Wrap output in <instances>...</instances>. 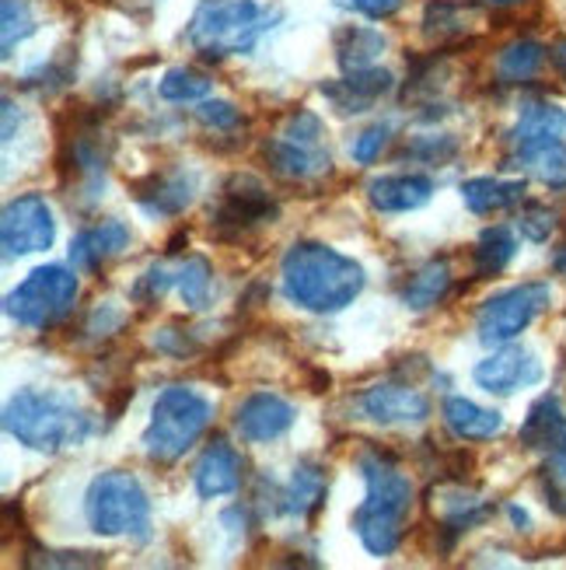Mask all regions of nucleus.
Listing matches in <instances>:
<instances>
[{
  "mask_svg": "<svg viewBox=\"0 0 566 570\" xmlns=\"http://www.w3.org/2000/svg\"><path fill=\"white\" fill-rule=\"evenodd\" d=\"M155 346L161 354H171V357H186L192 351V343L182 330H161V336H155Z\"/></svg>",
  "mask_w": 566,
  "mask_h": 570,
  "instance_id": "37998d69",
  "label": "nucleus"
},
{
  "mask_svg": "<svg viewBox=\"0 0 566 570\" xmlns=\"http://www.w3.org/2000/svg\"><path fill=\"white\" fill-rule=\"evenodd\" d=\"M214 420V403L203 392L171 385L151 406V424L143 431V452L158 465L179 462Z\"/></svg>",
  "mask_w": 566,
  "mask_h": 570,
  "instance_id": "39448f33",
  "label": "nucleus"
},
{
  "mask_svg": "<svg viewBox=\"0 0 566 570\" xmlns=\"http://www.w3.org/2000/svg\"><path fill=\"white\" fill-rule=\"evenodd\" d=\"M130 238L133 235L122 220H116V217L98 220V225L85 228L78 238L70 242V263H73V269H85V274L102 269L109 259H116L122 249H127Z\"/></svg>",
  "mask_w": 566,
  "mask_h": 570,
  "instance_id": "6ab92c4d",
  "label": "nucleus"
},
{
  "mask_svg": "<svg viewBox=\"0 0 566 570\" xmlns=\"http://www.w3.org/2000/svg\"><path fill=\"white\" fill-rule=\"evenodd\" d=\"M4 431L24 449L57 455L85 444L91 434V416L63 392L24 389L14 392L4 406Z\"/></svg>",
  "mask_w": 566,
  "mask_h": 570,
  "instance_id": "7ed1b4c3",
  "label": "nucleus"
},
{
  "mask_svg": "<svg viewBox=\"0 0 566 570\" xmlns=\"http://www.w3.org/2000/svg\"><path fill=\"white\" fill-rule=\"evenodd\" d=\"M274 18L277 14L262 11L256 0H200L182 39L203 60L241 57L252 53Z\"/></svg>",
  "mask_w": 566,
  "mask_h": 570,
  "instance_id": "20e7f679",
  "label": "nucleus"
},
{
  "mask_svg": "<svg viewBox=\"0 0 566 570\" xmlns=\"http://www.w3.org/2000/svg\"><path fill=\"white\" fill-rule=\"evenodd\" d=\"M518 232L535 242V245H543L549 242V235L556 232V214L546 207V204H525L522 214H518Z\"/></svg>",
  "mask_w": 566,
  "mask_h": 570,
  "instance_id": "72a5a7b5",
  "label": "nucleus"
},
{
  "mask_svg": "<svg viewBox=\"0 0 566 570\" xmlns=\"http://www.w3.org/2000/svg\"><path fill=\"white\" fill-rule=\"evenodd\" d=\"M388 140H391V127H388V122H375V127H367V130L354 140L350 158H354L357 165H375V161L381 158V151L388 147Z\"/></svg>",
  "mask_w": 566,
  "mask_h": 570,
  "instance_id": "e433bc0d",
  "label": "nucleus"
},
{
  "mask_svg": "<svg viewBox=\"0 0 566 570\" xmlns=\"http://www.w3.org/2000/svg\"><path fill=\"white\" fill-rule=\"evenodd\" d=\"M214 88V81L200 70H189V67H171L165 78L158 81V95L165 102H200L207 98Z\"/></svg>",
  "mask_w": 566,
  "mask_h": 570,
  "instance_id": "7c9ffc66",
  "label": "nucleus"
},
{
  "mask_svg": "<svg viewBox=\"0 0 566 570\" xmlns=\"http://www.w3.org/2000/svg\"><path fill=\"white\" fill-rule=\"evenodd\" d=\"M543 493L556 514H566V452L553 455V462L543 469Z\"/></svg>",
  "mask_w": 566,
  "mask_h": 570,
  "instance_id": "4c0bfd02",
  "label": "nucleus"
},
{
  "mask_svg": "<svg viewBox=\"0 0 566 570\" xmlns=\"http://www.w3.org/2000/svg\"><path fill=\"white\" fill-rule=\"evenodd\" d=\"M262 158L269 171L287 183H315V179H326L332 171V158L322 144H298L280 134L262 144Z\"/></svg>",
  "mask_w": 566,
  "mask_h": 570,
  "instance_id": "4468645a",
  "label": "nucleus"
},
{
  "mask_svg": "<svg viewBox=\"0 0 566 570\" xmlns=\"http://www.w3.org/2000/svg\"><path fill=\"white\" fill-rule=\"evenodd\" d=\"M4 57H11L14 49L36 32V14L29 8V0H4Z\"/></svg>",
  "mask_w": 566,
  "mask_h": 570,
  "instance_id": "473e14b6",
  "label": "nucleus"
},
{
  "mask_svg": "<svg viewBox=\"0 0 566 570\" xmlns=\"http://www.w3.org/2000/svg\"><path fill=\"white\" fill-rule=\"evenodd\" d=\"M332 46L342 70H364L375 67V60L388 49V39L378 29H371V24H347V29L336 32Z\"/></svg>",
  "mask_w": 566,
  "mask_h": 570,
  "instance_id": "a878e982",
  "label": "nucleus"
},
{
  "mask_svg": "<svg viewBox=\"0 0 566 570\" xmlns=\"http://www.w3.org/2000/svg\"><path fill=\"white\" fill-rule=\"evenodd\" d=\"M553 63H556V70H559V78L566 81V39H559V42L553 46Z\"/></svg>",
  "mask_w": 566,
  "mask_h": 570,
  "instance_id": "c03bdc74",
  "label": "nucleus"
},
{
  "mask_svg": "<svg viewBox=\"0 0 566 570\" xmlns=\"http://www.w3.org/2000/svg\"><path fill=\"white\" fill-rule=\"evenodd\" d=\"M360 410L375 424H424L430 416V400L406 382H381L364 389Z\"/></svg>",
  "mask_w": 566,
  "mask_h": 570,
  "instance_id": "ddd939ff",
  "label": "nucleus"
},
{
  "mask_svg": "<svg viewBox=\"0 0 566 570\" xmlns=\"http://www.w3.org/2000/svg\"><path fill=\"white\" fill-rule=\"evenodd\" d=\"M280 214L277 200L256 176H231L220 186V200L210 210L214 228L225 235H245Z\"/></svg>",
  "mask_w": 566,
  "mask_h": 570,
  "instance_id": "9d476101",
  "label": "nucleus"
},
{
  "mask_svg": "<svg viewBox=\"0 0 566 570\" xmlns=\"http://www.w3.org/2000/svg\"><path fill=\"white\" fill-rule=\"evenodd\" d=\"M326 490H329V476L322 465L315 462H301L294 469L290 483L280 490L277 508L290 518H311L318 508L326 504Z\"/></svg>",
  "mask_w": 566,
  "mask_h": 570,
  "instance_id": "b1692460",
  "label": "nucleus"
},
{
  "mask_svg": "<svg viewBox=\"0 0 566 570\" xmlns=\"http://www.w3.org/2000/svg\"><path fill=\"white\" fill-rule=\"evenodd\" d=\"M133 200L155 217H176L192 204V193H196V176L186 168H161L143 176L130 186Z\"/></svg>",
  "mask_w": 566,
  "mask_h": 570,
  "instance_id": "dca6fc26",
  "label": "nucleus"
},
{
  "mask_svg": "<svg viewBox=\"0 0 566 570\" xmlns=\"http://www.w3.org/2000/svg\"><path fill=\"white\" fill-rule=\"evenodd\" d=\"M78 291L81 284L73 277V269L57 266V263L39 266L4 297V312L24 330H49L73 312Z\"/></svg>",
  "mask_w": 566,
  "mask_h": 570,
  "instance_id": "0eeeda50",
  "label": "nucleus"
},
{
  "mask_svg": "<svg viewBox=\"0 0 566 570\" xmlns=\"http://www.w3.org/2000/svg\"><path fill=\"white\" fill-rule=\"evenodd\" d=\"M57 238V220L49 210L46 196L39 193H21L4 207L0 217V242H4V256H32L46 253Z\"/></svg>",
  "mask_w": 566,
  "mask_h": 570,
  "instance_id": "1a4fd4ad",
  "label": "nucleus"
},
{
  "mask_svg": "<svg viewBox=\"0 0 566 570\" xmlns=\"http://www.w3.org/2000/svg\"><path fill=\"white\" fill-rule=\"evenodd\" d=\"M543 63H546V46L535 39H518L500 53L497 73L504 85H522V81H532L535 73L543 70Z\"/></svg>",
  "mask_w": 566,
  "mask_h": 570,
  "instance_id": "c756f323",
  "label": "nucleus"
},
{
  "mask_svg": "<svg viewBox=\"0 0 566 570\" xmlns=\"http://www.w3.org/2000/svg\"><path fill=\"white\" fill-rule=\"evenodd\" d=\"M549 302H553V287L546 281H528V284L507 287L494 297H486L479 308V318H476L479 343H486V346L514 343L538 315L549 308Z\"/></svg>",
  "mask_w": 566,
  "mask_h": 570,
  "instance_id": "6e6552de",
  "label": "nucleus"
},
{
  "mask_svg": "<svg viewBox=\"0 0 566 570\" xmlns=\"http://www.w3.org/2000/svg\"><path fill=\"white\" fill-rule=\"evenodd\" d=\"M88 525L98 535H130L137 542L151 539V501L133 473L109 469L88 483L85 493Z\"/></svg>",
  "mask_w": 566,
  "mask_h": 570,
  "instance_id": "423d86ee",
  "label": "nucleus"
},
{
  "mask_svg": "<svg viewBox=\"0 0 566 570\" xmlns=\"http://www.w3.org/2000/svg\"><path fill=\"white\" fill-rule=\"evenodd\" d=\"M566 137V109L553 102H528L510 130V147L518 161H528L535 155L549 151Z\"/></svg>",
  "mask_w": 566,
  "mask_h": 570,
  "instance_id": "2eb2a0df",
  "label": "nucleus"
},
{
  "mask_svg": "<svg viewBox=\"0 0 566 570\" xmlns=\"http://www.w3.org/2000/svg\"><path fill=\"white\" fill-rule=\"evenodd\" d=\"M510 518H514V525H522V529H528V514H525L522 508H510Z\"/></svg>",
  "mask_w": 566,
  "mask_h": 570,
  "instance_id": "a18cd8bd",
  "label": "nucleus"
},
{
  "mask_svg": "<svg viewBox=\"0 0 566 570\" xmlns=\"http://www.w3.org/2000/svg\"><path fill=\"white\" fill-rule=\"evenodd\" d=\"M339 8H350L364 18H371V21H385L391 14H399L406 0H336Z\"/></svg>",
  "mask_w": 566,
  "mask_h": 570,
  "instance_id": "a19ab883",
  "label": "nucleus"
},
{
  "mask_svg": "<svg viewBox=\"0 0 566 570\" xmlns=\"http://www.w3.org/2000/svg\"><path fill=\"white\" fill-rule=\"evenodd\" d=\"M357 469L364 476V504L354 511V532L371 557H391L399 550L406 518L413 508V480L399 469V462L367 449L357 455Z\"/></svg>",
  "mask_w": 566,
  "mask_h": 570,
  "instance_id": "f03ea898",
  "label": "nucleus"
},
{
  "mask_svg": "<svg viewBox=\"0 0 566 570\" xmlns=\"http://www.w3.org/2000/svg\"><path fill=\"white\" fill-rule=\"evenodd\" d=\"M122 322H127V312L116 308V305H102V308L91 315V326L88 330L91 333H102V336H112L122 326Z\"/></svg>",
  "mask_w": 566,
  "mask_h": 570,
  "instance_id": "79ce46f5",
  "label": "nucleus"
},
{
  "mask_svg": "<svg viewBox=\"0 0 566 570\" xmlns=\"http://www.w3.org/2000/svg\"><path fill=\"white\" fill-rule=\"evenodd\" d=\"M294 420H298V410H294L284 395L252 392L249 400L235 410V431L249 444H269L284 438L294 428Z\"/></svg>",
  "mask_w": 566,
  "mask_h": 570,
  "instance_id": "f8f14e48",
  "label": "nucleus"
},
{
  "mask_svg": "<svg viewBox=\"0 0 566 570\" xmlns=\"http://www.w3.org/2000/svg\"><path fill=\"white\" fill-rule=\"evenodd\" d=\"M514 253H518V242H514L510 228L504 225H494L486 228L476 242L473 249V259H476V277L486 281V277H497L507 269V263L514 259Z\"/></svg>",
  "mask_w": 566,
  "mask_h": 570,
  "instance_id": "c85d7f7f",
  "label": "nucleus"
},
{
  "mask_svg": "<svg viewBox=\"0 0 566 570\" xmlns=\"http://www.w3.org/2000/svg\"><path fill=\"white\" fill-rule=\"evenodd\" d=\"M322 91L332 109L342 116H354V112H367L381 95L391 91V73L385 67H364V70H347V78L339 81H326Z\"/></svg>",
  "mask_w": 566,
  "mask_h": 570,
  "instance_id": "a211bd4d",
  "label": "nucleus"
},
{
  "mask_svg": "<svg viewBox=\"0 0 566 570\" xmlns=\"http://www.w3.org/2000/svg\"><path fill=\"white\" fill-rule=\"evenodd\" d=\"M458 144L451 137H420L413 147H406V155L413 158H427V161H448L455 158Z\"/></svg>",
  "mask_w": 566,
  "mask_h": 570,
  "instance_id": "ea45409f",
  "label": "nucleus"
},
{
  "mask_svg": "<svg viewBox=\"0 0 566 570\" xmlns=\"http://www.w3.org/2000/svg\"><path fill=\"white\" fill-rule=\"evenodd\" d=\"M430 508L437 514V529H445V532H465V529H473L479 525L483 518L489 514V508L476 498L473 490H465L461 480H451V483H440L430 490Z\"/></svg>",
  "mask_w": 566,
  "mask_h": 570,
  "instance_id": "4be33fe9",
  "label": "nucleus"
},
{
  "mask_svg": "<svg viewBox=\"0 0 566 570\" xmlns=\"http://www.w3.org/2000/svg\"><path fill=\"white\" fill-rule=\"evenodd\" d=\"M451 281L455 277H451L448 259H430V263H424L406 281V287H403V305L413 308V312H427V308L445 302L448 291H451Z\"/></svg>",
  "mask_w": 566,
  "mask_h": 570,
  "instance_id": "bb28decb",
  "label": "nucleus"
},
{
  "mask_svg": "<svg viewBox=\"0 0 566 570\" xmlns=\"http://www.w3.org/2000/svg\"><path fill=\"white\" fill-rule=\"evenodd\" d=\"M196 119H200L207 130H217V134H231L241 127V112L231 102H225V98H214V102L207 98V102H200L196 106Z\"/></svg>",
  "mask_w": 566,
  "mask_h": 570,
  "instance_id": "f704fd0d",
  "label": "nucleus"
},
{
  "mask_svg": "<svg viewBox=\"0 0 566 570\" xmlns=\"http://www.w3.org/2000/svg\"><path fill=\"white\" fill-rule=\"evenodd\" d=\"M171 287V277L165 274L161 266H151L147 274L133 284V302H140V305H158L161 297H165V291Z\"/></svg>",
  "mask_w": 566,
  "mask_h": 570,
  "instance_id": "58836bf2",
  "label": "nucleus"
},
{
  "mask_svg": "<svg viewBox=\"0 0 566 570\" xmlns=\"http://www.w3.org/2000/svg\"><path fill=\"white\" fill-rule=\"evenodd\" d=\"M525 179H494V176H476L461 183V200L473 214H500L525 200Z\"/></svg>",
  "mask_w": 566,
  "mask_h": 570,
  "instance_id": "393cba45",
  "label": "nucleus"
},
{
  "mask_svg": "<svg viewBox=\"0 0 566 570\" xmlns=\"http://www.w3.org/2000/svg\"><path fill=\"white\" fill-rule=\"evenodd\" d=\"M176 284H179L182 302H186L189 308L200 312V308H207V305H210L214 269H210V263H207L203 256H189V259L182 263V269H179Z\"/></svg>",
  "mask_w": 566,
  "mask_h": 570,
  "instance_id": "2f4dec72",
  "label": "nucleus"
},
{
  "mask_svg": "<svg viewBox=\"0 0 566 570\" xmlns=\"http://www.w3.org/2000/svg\"><path fill=\"white\" fill-rule=\"evenodd\" d=\"M518 438L532 452H546V455L566 452V413L556 395H543V400L532 403Z\"/></svg>",
  "mask_w": 566,
  "mask_h": 570,
  "instance_id": "412c9836",
  "label": "nucleus"
},
{
  "mask_svg": "<svg viewBox=\"0 0 566 570\" xmlns=\"http://www.w3.org/2000/svg\"><path fill=\"white\" fill-rule=\"evenodd\" d=\"M473 379L489 395H510V392H518L525 385L543 382V364H538V357L532 351H525V346L504 343L500 351H494V354L476 364Z\"/></svg>",
  "mask_w": 566,
  "mask_h": 570,
  "instance_id": "9b49d317",
  "label": "nucleus"
},
{
  "mask_svg": "<svg viewBox=\"0 0 566 570\" xmlns=\"http://www.w3.org/2000/svg\"><path fill=\"white\" fill-rule=\"evenodd\" d=\"M280 277H284V294L290 302L315 315L342 312L347 305H354V297L367 284L360 263H354L350 256L336 253L332 245L322 242L290 245L280 263Z\"/></svg>",
  "mask_w": 566,
  "mask_h": 570,
  "instance_id": "f257e3e1",
  "label": "nucleus"
},
{
  "mask_svg": "<svg viewBox=\"0 0 566 570\" xmlns=\"http://www.w3.org/2000/svg\"><path fill=\"white\" fill-rule=\"evenodd\" d=\"M434 179L430 176H381L367 183V204L378 214H409L430 204Z\"/></svg>",
  "mask_w": 566,
  "mask_h": 570,
  "instance_id": "aec40b11",
  "label": "nucleus"
},
{
  "mask_svg": "<svg viewBox=\"0 0 566 570\" xmlns=\"http://www.w3.org/2000/svg\"><path fill=\"white\" fill-rule=\"evenodd\" d=\"M473 8L455 4V0H430L424 8V36L430 42H455L469 36Z\"/></svg>",
  "mask_w": 566,
  "mask_h": 570,
  "instance_id": "cd10ccee",
  "label": "nucleus"
},
{
  "mask_svg": "<svg viewBox=\"0 0 566 570\" xmlns=\"http://www.w3.org/2000/svg\"><path fill=\"white\" fill-rule=\"evenodd\" d=\"M525 165H532L535 176L543 179L549 189H566V147L563 144H556V147H549V151L528 158Z\"/></svg>",
  "mask_w": 566,
  "mask_h": 570,
  "instance_id": "c9c22d12",
  "label": "nucleus"
},
{
  "mask_svg": "<svg viewBox=\"0 0 566 570\" xmlns=\"http://www.w3.org/2000/svg\"><path fill=\"white\" fill-rule=\"evenodd\" d=\"M192 483L203 501H217L235 493L241 487V455L235 452V444H228L225 438H214L192 469Z\"/></svg>",
  "mask_w": 566,
  "mask_h": 570,
  "instance_id": "f3484780",
  "label": "nucleus"
},
{
  "mask_svg": "<svg viewBox=\"0 0 566 570\" xmlns=\"http://www.w3.org/2000/svg\"><path fill=\"white\" fill-rule=\"evenodd\" d=\"M489 4H500V8H510V4H522V0H489Z\"/></svg>",
  "mask_w": 566,
  "mask_h": 570,
  "instance_id": "49530a36",
  "label": "nucleus"
},
{
  "mask_svg": "<svg viewBox=\"0 0 566 570\" xmlns=\"http://www.w3.org/2000/svg\"><path fill=\"white\" fill-rule=\"evenodd\" d=\"M440 416H445V428L458 438V441H489L504 431V416L497 410H486L465 395H448L440 403Z\"/></svg>",
  "mask_w": 566,
  "mask_h": 570,
  "instance_id": "5701e85b",
  "label": "nucleus"
}]
</instances>
